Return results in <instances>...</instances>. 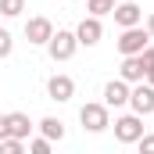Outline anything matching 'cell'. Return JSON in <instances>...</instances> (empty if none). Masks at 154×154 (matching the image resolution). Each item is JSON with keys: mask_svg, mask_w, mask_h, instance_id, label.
I'll return each mask as SVG.
<instances>
[{"mask_svg": "<svg viewBox=\"0 0 154 154\" xmlns=\"http://www.w3.org/2000/svg\"><path fill=\"white\" fill-rule=\"evenodd\" d=\"M47 97L57 100V104H68L75 97V79L72 75H50L47 79Z\"/></svg>", "mask_w": 154, "mask_h": 154, "instance_id": "obj_7", "label": "cell"}, {"mask_svg": "<svg viewBox=\"0 0 154 154\" xmlns=\"http://www.w3.org/2000/svg\"><path fill=\"white\" fill-rule=\"evenodd\" d=\"M11 50H14V39H11V32L0 25V57H11Z\"/></svg>", "mask_w": 154, "mask_h": 154, "instance_id": "obj_17", "label": "cell"}, {"mask_svg": "<svg viewBox=\"0 0 154 154\" xmlns=\"http://www.w3.org/2000/svg\"><path fill=\"white\" fill-rule=\"evenodd\" d=\"M111 14H115V25H118V29H129V25H143V11H140V4H133V0H118Z\"/></svg>", "mask_w": 154, "mask_h": 154, "instance_id": "obj_9", "label": "cell"}, {"mask_svg": "<svg viewBox=\"0 0 154 154\" xmlns=\"http://www.w3.org/2000/svg\"><path fill=\"white\" fill-rule=\"evenodd\" d=\"M115 4H118V0H115Z\"/></svg>", "mask_w": 154, "mask_h": 154, "instance_id": "obj_24", "label": "cell"}, {"mask_svg": "<svg viewBox=\"0 0 154 154\" xmlns=\"http://www.w3.org/2000/svg\"><path fill=\"white\" fill-rule=\"evenodd\" d=\"M29 133H32V122H29L25 111H11V115H7V136L29 140Z\"/></svg>", "mask_w": 154, "mask_h": 154, "instance_id": "obj_12", "label": "cell"}, {"mask_svg": "<svg viewBox=\"0 0 154 154\" xmlns=\"http://www.w3.org/2000/svg\"><path fill=\"white\" fill-rule=\"evenodd\" d=\"M147 82H151V86H154V68H147Z\"/></svg>", "mask_w": 154, "mask_h": 154, "instance_id": "obj_23", "label": "cell"}, {"mask_svg": "<svg viewBox=\"0 0 154 154\" xmlns=\"http://www.w3.org/2000/svg\"><path fill=\"white\" fill-rule=\"evenodd\" d=\"M147 32H151V39H154V11L147 14Z\"/></svg>", "mask_w": 154, "mask_h": 154, "instance_id": "obj_22", "label": "cell"}, {"mask_svg": "<svg viewBox=\"0 0 154 154\" xmlns=\"http://www.w3.org/2000/svg\"><path fill=\"white\" fill-rule=\"evenodd\" d=\"M75 50H79V39H75V32H68V29H57L54 36L47 39V54H50L54 61H68Z\"/></svg>", "mask_w": 154, "mask_h": 154, "instance_id": "obj_2", "label": "cell"}, {"mask_svg": "<svg viewBox=\"0 0 154 154\" xmlns=\"http://www.w3.org/2000/svg\"><path fill=\"white\" fill-rule=\"evenodd\" d=\"M147 39H151L147 25H129V29H122V36L115 39V47H118V54L125 57V54H140L147 47Z\"/></svg>", "mask_w": 154, "mask_h": 154, "instance_id": "obj_3", "label": "cell"}, {"mask_svg": "<svg viewBox=\"0 0 154 154\" xmlns=\"http://www.w3.org/2000/svg\"><path fill=\"white\" fill-rule=\"evenodd\" d=\"M140 57H143V65H147V68H154V47H151V43L140 50Z\"/></svg>", "mask_w": 154, "mask_h": 154, "instance_id": "obj_20", "label": "cell"}, {"mask_svg": "<svg viewBox=\"0 0 154 154\" xmlns=\"http://www.w3.org/2000/svg\"><path fill=\"white\" fill-rule=\"evenodd\" d=\"M29 151H32V154H50V140L39 133L36 140H29Z\"/></svg>", "mask_w": 154, "mask_h": 154, "instance_id": "obj_18", "label": "cell"}, {"mask_svg": "<svg viewBox=\"0 0 154 154\" xmlns=\"http://www.w3.org/2000/svg\"><path fill=\"white\" fill-rule=\"evenodd\" d=\"M79 122H82L86 133H104V129L111 125V108H108L104 100H90V104L79 108Z\"/></svg>", "mask_w": 154, "mask_h": 154, "instance_id": "obj_1", "label": "cell"}, {"mask_svg": "<svg viewBox=\"0 0 154 154\" xmlns=\"http://www.w3.org/2000/svg\"><path fill=\"white\" fill-rule=\"evenodd\" d=\"M100 36H104V25H100V18H97V14L82 18V22L75 25V39H79V47H97V43H100Z\"/></svg>", "mask_w": 154, "mask_h": 154, "instance_id": "obj_8", "label": "cell"}, {"mask_svg": "<svg viewBox=\"0 0 154 154\" xmlns=\"http://www.w3.org/2000/svg\"><path fill=\"white\" fill-rule=\"evenodd\" d=\"M39 133L54 143V140H65V122L61 118H54V115H47V118H39Z\"/></svg>", "mask_w": 154, "mask_h": 154, "instance_id": "obj_13", "label": "cell"}, {"mask_svg": "<svg viewBox=\"0 0 154 154\" xmlns=\"http://www.w3.org/2000/svg\"><path fill=\"white\" fill-rule=\"evenodd\" d=\"M129 86H133V82H125V79L104 82V104H108V108H125V104H129Z\"/></svg>", "mask_w": 154, "mask_h": 154, "instance_id": "obj_11", "label": "cell"}, {"mask_svg": "<svg viewBox=\"0 0 154 154\" xmlns=\"http://www.w3.org/2000/svg\"><path fill=\"white\" fill-rule=\"evenodd\" d=\"M50 36H54V22H50V18L36 14V18L25 22V39H29L32 47H47V39H50Z\"/></svg>", "mask_w": 154, "mask_h": 154, "instance_id": "obj_6", "label": "cell"}, {"mask_svg": "<svg viewBox=\"0 0 154 154\" xmlns=\"http://www.w3.org/2000/svg\"><path fill=\"white\" fill-rule=\"evenodd\" d=\"M0 151H4V154H22V151H25V140H18V136H4V140H0Z\"/></svg>", "mask_w": 154, "mask_h": 154, "instance_id": "obj_16", "label": "cell"}, {"mask_svg": "<svg viewBox=\"0 0 154 154\" xmlns=\"http://www.w3.org/2000/svg\"><path fill=\"white\" fill-rule=\"evenodd\" d=\"M25 11V0H0V14L4 18H18Z\"/></svg>", "mask_w": 154, "mask_h": 154, "instance_id": "obj_15", "label": "cell"}, {"mask_svg": "<svg viewBox=\"0 0 154 154\" xmlns=\"http://www.w3.org/2000/svg\"><path fill=\"white\" fill-rule=\"evenodd\" d=\"M118 79H125V82H140V79H147L143 57H140V54H125L122 65H118Z\"/></svg>", "mask_w": 154, "mask_h": 154, "instance_id": "obj_10", "label": "cell"}, {"mask_svg": "<svg viewBox=\"0 0 154 154\" xmlns=\"http://www.w3.org/2000/svg\"><path fill=\"white\" fill-rule=\"evenodd\" d=\"M86 11H90V14H97V18H104V14H111V11H115V0H86Z\"/></svg>", "mask_w": 154, "mask_h": 154, "instance_id": "obj_14", "label": "cell"}, {"mask_svg": "<svg viewBox=\"0 0 154 154\" xmlns=\"http://www.w3.org/2000/svg\"><path fill=\"white\" fill-rule=\"evenodd\" d=\"M143 136V115H118L115 118V140L118 143H136Z\"/></svg>", "mask_w": 154, "mask_h": 154, "instance_id": "obj_4", "label": "cell"}, {"mask_svg": "<svg viewBox=\"0 0 154 154\" xmlns=\"http://www.w3.org/2000/svg\"><path fill=\"white\" fill-rule=\"evenodd\" d=\"M129 108L136 111V115H154V86L151 82H133L129 86Z\"/></svg>", "mask_w": 154, "mask_h": 154, "instance_id": "obj_5", "label": "cell"}, {"mask_svg": "<svg viewBox=\"0 0 154 154\" xmlns=\"http://www.w3.org/2000/svg\"><path fill=\"white\" fill-rule=\"evenodd\" d=\"M7 136V115H0V140Z\"/></svg>", "mask_w": 154, "mask_h": 154, "instance_id": "obj_21", "label": "cell"}, {"mask_svg": "<svg viewBox=\"0 0 154 154\" xmlns=\"http://www.w3.org/2000/svg\"><path fill=\"white\" fill-rule=\"evenodd\" d=\"M136 143H140V151H143V154H154V133H143Z\"/></svg>", "mask_w": 154, "mask_h": 154, "instance_id": "obj_19", "label": "cell"}]
</instances>
